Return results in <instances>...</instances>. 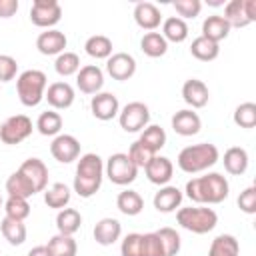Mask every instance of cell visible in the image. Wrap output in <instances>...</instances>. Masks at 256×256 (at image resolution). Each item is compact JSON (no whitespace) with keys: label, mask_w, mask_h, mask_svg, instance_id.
Returning a JSON list of instances; mask_svg holds the SVG:
<instances>
[{"label":"cell","mask_w":256,"mask_h":256,"mask_svg":"<svg viewBox=\"0 0 256 256\" xmlns=\"http://www.w3.org/2000/svg\"><path fill=\"white\" fill-rule=\"evenodd\" d=\"M230 184L220 172H208L186 182V196L196 204H220L228 198Z\"/></svg>","instance_id":"obj_1"},{"label":"cell","mask_w":256,"mask_h":256,"mask_svg":"<svg viewBox=\"0 0 256 256\" xmlns=\"http://www.w3.org/2000/svg\"><path fill=\"white\" fill-rule=\"evenodd\" d=\"M102 178H104V162L98 154L88 152L82 154L76 166V176H74V192L82 198H90L94 196L100 186H102Z\"/></svg>","instance_id":"obj_2"},{"label":"cell","mask_w":256,"mask_h":256,"mask_svg":"<svg viewBox=\"0 0 256 256\" xmlns=\"http://www.w3.org/2000/svg\"><path fill=\"white\" fill-rule=\"evenodd\" d=\"M220 158V152L214 144L210 142H200V144H192L180 150L176 162L178 168L186 174H198L204 172L208 168H212Z\"/></svg>","instance_id":"obj_3"},{"label":"cell","mask_w":256,"mask_h":256,"mask_svg":"<svg viewBox=\"0 0 256 256\" xmlns=\"http://www.w3.org/2000/svg\"><path fill=\"white\" fill-rule=\"evenodd\" d=\"M46 74L42 70H24L18 78H16V92H18V98L24 106L32 108V106H38L44 98V92H46Z\"/></svg>","instance_id":"obj_4"},{"label":"cell","mask_w":256,"mask_h":256,"mask_svg":"<svg viewBox=\"0 0 256 256\" xmlns=\"http://www.w3.org/2000/svg\"><path fill=\"white\" fill-rule=\"evenodd\" d=\"M178 224L194 234H208L218 224V214L212 208L206 206H190V208H178L176 212Z\"/></svg>","instance_id":"obj_5"},{"label":"cell","mask_w":256,"mask_h":256,"mask_svg":"<svg viewBox=\"0 0 256 256\" xmlns=\"http://www.w3.org/2000/svg\"><path fill=\"white\" fill-rule=\"evenodd\" d=\"M104 172L106 176L110 178L112 184H118V186H126V184H132L138 176V168L134 166V162L128 158V154L124 152H116L112 154L108 160H106V166H104Z\"/></svg>","instance_id":"obj_6"},{"label":"cell","mask_w":256,"mask_h":256,"mask_svg":"<svg viewBox=\"0 0 256 256\" xmlns=\"http://www.w3.org/2000/svg\"><path fill=\"white\" fill-rule=\"evenodd\" d=\"M118 122L124 132H142L150 122V110L144 102H128L118 112Z\"/></svg>","instance_id":"obj_7"},{"label":"cell","mask_w":256,"mask_h":256,"mask_svg":"<svg viewBox=\"0 0 256 256\" xmlns=\"http://www.w3.org/2000/svg\"><path fill=\"white\" fill-rule=\"evenodd\" d=\"M32 134V120L26 114H14L0 124V140L4 144H20Z\"/></svg>","instance_id":"obj_8"},{"label":"cell","mask_w":256,"mask_h":256,"mask_svg":"<svg viewBox=\"0 0 256 256\" xmlns=\"http://www.w3.org/2000/svg\"><path fill=\"white\" fill-rule=\"evenodd\" d=\"M62 18V6L56 0H34L30 8V20L34 26L50 30Z\"/></svg>","instance_id":"obj_9"},{"label":"cell","mask_w":256,"mask_h":256,"mask_svg":"<svg viewBox=\"0 0 256 256\" xmlns=\"http://www.w3.org/2000/svg\"><path fill=\"white\" fill-rule=\"evenodd\" d=\"M50 154L62 164H70L80 156V142L72 134H58L50 144Z\"/></svg>","instance_id":"obj_10"},{"label":"cell","mask_w":256,"mask_h":256,"mask_svg":"<svg viewBox=\"0 0 256 256\" xmlns=\"http://www.w3.org/2000/svg\"><path fill=\"white\" fill-rule=\"evenodd\" d=\"M106 72L114 80H120V82L130 80L136 72V60L128 52H116L106 60Z\"/></svg>","instance_id":"obj_11"},{"label":"cell","mask_w":256,"mask_h":256,"mask_svg":"<svg viewBox=\"0 0 256 256\" xmlns=\"http://www.w3.org/2000/svg\"><path fill=\"white\" fill-rule=\"evenodd\" d=\"M90 110H92V116L94 118L106 122V120H112V118L118 116L120 102H118V98L112 92H98L90 100Z\"/></svg>","instance_id":"obj_12"},{"label":"cell","mask_w":256,"mask_h":256,"mask_svg":"<svg viewBox=\"0 0 256 256\" xmlns=\"http://www.w3.org/2000/svg\"><path fill=\"white\" fill-rule=\"evenodd\" d=\"M18 172L26 176V180L32 184V188L36 192L46 190V186H48V166L40 158H28V160H24L22 166L18 168Z\"/></svg>","instance_id":"obj_13"},{"label":"cell","mask_w":256,"mask_h":256,"mask_svg":"<svg viewBox=\"0 0 256 256\" xmlns=\"http://www.w3.org/2000/svg\"><path fill=\"white\" fill-rule=\"evenodd\" d=\"M144 172H146V178L152 182V184H158V186H166L174 174V166L170 162V158L166 156H158L154 154L152 160L144 166Z\"/></svg>","instance_id":"obj_14"},{"label":"cell","mask_w":256,"mask_h":256,"mask_svg":"<svg viewBox=\"0 0 256 256\" xmlns=\"http://www.w3.org/2000/svg\"><path fill=\"white\" fill-rule=\"evenodd\" d=\"M68 40L64 36V32L56 30V28H50L46 32H40L38 38H36V48L40 54L44 56H58L64 52Z\"/></svg>","instance_id":"obj_15"},{"label":"cell","mask_w":256,"mask_h":256,"mask_svg":"<svg viewBox=\"0 0 256 256\" xmlns=\"http://www.w3.org/2000/svg\"><path fill=\"white\" fill-rule=\"evenodd\" d=\"M76 86L84 94H98L104 86V74L96 64H86L78 70Z\"/></svg>","instance_id":"obj_16"},{"label":"cell","mask_w":256,"mask_h":256,"mask_svg":"<svg viewBox=\"0 0 256 256\" xmlns=\"http://www.w3.org/2000/svg\"><path fill=\"white\" fill-rule=\"evenodd\" d=\"M48 104L56 110H66L74 104V88L68 82H52L44 92Z\"/></svg>","instance_id":"obj_17"},{"label":"cell","mask_w":256,"mask_h":256,"mask_svg":"<svg viewBox=\"0 0 256 256\" xmlns=\"http://www.w3.org/2000/svg\"><path fill=\"white\" fill-rule=\"evenodd\" d=\"M172 130L180 136H194L200 132L202 128V120L200 116L190 110V108H184V110H178L174 116H172Z\"/></svg>","instance_id":"obj_18"},{"label":"cell","mask_w":256,"mask_h":256,"mask_svg":"<svg viewBox=\"0 0 256 256\" xmlns=\"http://www.w3.org/2000/svg\"><path fill=\"white\" fill-rule=\"evenodd\" d=\"M182 98L188 106L192 108H204L208 104V98H210V92H208V86L198 80V78H190L182 84Z\"/></svg>","instance_id":"obj_19"},{"label":"cell","mask_w":256,"mask_h":256,"mask_svg":"<svg viewBox=\"0 0 256 256\" xmlns=\"http://www.w3.org/2000/svg\"><path fill=\"white\" fill-rule=\"evenodd\" d=\"M182 198H184V194H182L180 188L166 184V186H160V190L154 194V200L152 202H154V208L158 212L168 214V212H174L176 208H180Z\"/></svg>","instance_id":"obj_20"},{"label":"cell","mask_w":256,"mask_h":256,"mask_svg":"<svg viewBox=\"0 0 256 256\" xmlns=\"http://www.w3.org/2000/svg\"><path fill=\"white\" fill-rule=\"evenodd\" d=\"M134 20L142 30H156L162 22L160 8L152 2H138L134 6Z\"/></svg>","instance_id":"obj_21"},{"label":"cell","mask_w":256,"mask_h":256,"mask_svg":"<svg viewBox=\"0 0 256 256\" xmlns=\"http://www.w3.org/2000/svg\"><path fill=\"white\" fill-rule=\"evenodd\" d=\"M94 240L100 244V246H110L114 244L120 234H122V224L116 220V218H102L96 222L94 226Z\"/></svg>","instance_id":"obj_22"},{"label":"cell","mask_w":256,"mask_h":256,"mask_svg":"<svg viewBox=\"0 0 256 256\" xmlns=\"http://www.w3.org/2000/svg\"><path fill=\"white\" fill-rule=\"evenodd\" d=\"M224 168H226V172L228 174H232V176H240V174H244L246 170H248V152L244 150V148H240V146H232V148H228L226 152H224Z\"/></svg>","instance_id":"obj_23"},{"label":"cell","mask_w":256,"mask_h":256,"mask_svg":"<svg viewBox=\"0 0 256 256\" xmlns=\"http://www.w3.org/2000/svg\"><path fill=\"white\" fill-rule=\"evenodd\" d=\"M228 34H230V26L220 14H212L202 22V36L216 42V44L220 40H224Z\"/></svg>","instance_id":"obj_24"},{"label":"cell","mask_w":256,"mask_h":256,"mask_svg":"<svg viewBox=\"0 0 256 256\" xmlns=\"http://www.w3.org/2000/svg\"><path fill=\"white\" fill-rule=\"evenodd\" d=\"M0 232H2L4 240L12 246H20L26 240V226L22 220H14V218L4 216L0 222Z\"/></svg>","instance_id":"obj_25"},{"label":"cell","mask_w":256,"mask_h":256,"mask_svg":"<svg viewBox=\"0 0 256 256\" xmlns=\"http://www.w3.org/2000/svg\"><path fill=\"white\" fill-rule=\"evenodd\" d=\"M238 254H240V244L232 234H218L208 248V256H238Z\"/></svg>","instance_id":"obj_26"},{"label":"cell","mask_w":256,"mask_h":256,"mask_svg":"<svg viewBox=\"0 0 256 256\" xmlns=\"http://www.w3.org/2000/svg\"><path fill=\"white\" fill-rule=\"evenodd\" d=\"M116 206L124 216H136L144 208V200L136 190H122L116 198Z\"/></svg>","instance_id":"obj_27"},{"label":"cell","mask_w":256,"mask_h":256,"mask_svg":"<svg viewBox=\"0 0 256 256\" xmlns=\"http://www.w3.org/2000/svg\"><path fill=\"white\" fill-rule=\"evenodd\" d=\"M80 224H82V216L78 210L74 208H62L56 216V228H58V234H66V236H72L80 230Z\"/></svg>","instance_id":"obj_28"},{"label":"cell","mask_w":256,"mask_h":256,"mask_svg":"<svg viewBox=\"0 0 256 256\" xmlns=\"http://www.w3.org/2000/svg\"><path fill=\"white\" fill-rule=\"evenodd\" d=\"M84 50L88 56H92L96 60H102V58L108 60L112 56V40L104 34H94L84 42Z\"/></svg>","instance_id":"obj_29"},{"label":"cell","mask_w":256,"mask_h":256,"mask_svg":"<svg viewBox=\"0 0 256 256\" xmlns=\"http://www.w3.org/2000/svg\"><path fill=\"white\" fill-rule=\"evenodd\" d=\"M162 36L168 42H184L188 38V24L178 16H170L162 22Z\"/></svg>","instance_id":"obj_30"},{"label":"cell","mask_w":256,"mask_h":256,"mask_svg":"<svg viewBox=\"0 0 256 256\" xmlns=\"http://www.w3.org/2000/svg\"><path fill=\"white\" fill-rule=\"evenodd\" d=\"M140 50L150 58H160L168 50V42L160 32H146L140 40Z\"/></svg>","instance_id":"obj_31"},{"label":"cell","mask_w":256,"mask_h":256,"mask_svg":"<svg viewBox=\"0 0 256 256\" xmlns=\"http://www.w3.org/2000/svg\"><path fill=\"white\" fill-rule=\"evenodd\" d=\"M190 52H192L194 58H198V60H202V62H210V60H216V58H218L220 46H218L216 42L204 38V36H198V38L192 40Z\"/></svg>","instance_id":"obj_32"},{"label":"cell","mask_w":256,"mask_h":256,"mask_svg":"<svg viewBox=\"0 0 256 256\" xmlns=\"http://www.w3.org/2000/svg\"><path fill=\"white\" fill-rule=\"evenodd\" d=\"M6 192H8V196H16V198H24V200H28L30 196L36 194V190L32 188V184L18 170L8 176V180H6Z\"/></svg>","instance_id":"obj_33"},{"label":"cell","mask_w":256,"mask_h":256,"mask_svg":"<svg viewBox=\"0 0 256 256\" xmlns=\"http://www.w3.org/2000/svg\"><path fill=\"white\" fill-rule=\"evenodd\" d=\"M230 28H244L248 24H252L244 12V0H230L224 6V16H222Z\"/></svg>","instance_id":"obj_34"},{"label":"cell","mask_w":256,"mask_h":256,"mask_svg":"<svg viewBox=\"0 0 256 256\" xmlns=\"http://www.w3.org/2000/svg\"><path fill=\"white\" fill-rule=\"evenodd\" d=\"M138 140H140L150 152L158 154V152L164 148V144H166V132H164V128H160L158 124H150V126H146V128L142 130V134H140Z\"/></svg>","instance_id":"obj_35"},{"label":"cell","mask_w":256,"mask_h":256,"mask_svg":"<svg viewBox=\"0 0 256 256\" xmlns=\"http://www.w3.org/2000/svg\"><path fill=\"white\" fill-rule=\"evenodd\" d=\"M50 256H76L78 252V246H76V240L72 236H66V234H56L48 240L46 244Z\"/></svg>","instance_id":"obj_36"},{"label":"cell","mask_w":256,"mask_h":256,"mask_svg":"<svg viewBox=\"0 0 256 256\" xmlns=\"http://www.w3.org/2000/svg\"><path fill=\"white\" fill-rule=\"evenodd\" d=\"M70 196H72V194H70V188H68L66 184H62V182H56V184H52V186L44 192V202H46L48 208H58V210H62V208L68 206Z\"/></svg>","instance_id":"obj_37"},{"label":"cell","mask_w":256,"mask_h":256,"mask_svg":"<svg viewBox=\"0 0 256 256\" xmlns=\"http://www.w3.org/2000/svg\"><path fill=\"white\" fill-rule=\"evenodd\" d=\"M36 128L42 136H58L60 130H62V116L54 110H46L38 116Z\"/></svg>","instance_id":"obj_38"},{"label":"cell","mask_w":256,"mask_h":256,"mask_svg":"<svg viewBox=\"0 0 256 256\" xmlns=\"http://www.w3.org/2000/svg\"><path fill=\"white\" fill-rule=\"evenodd\" d=\"M54 68L60 76H72V74H78L80 70V58L76 52H62L56 56L54 60Z\"/></svg>","instance_id":"obj_39"},{"label":"cell","mask_w":256,"mask_h":256,"mask_svg":"<svg viewBox=\"0 0 256 256\" xmlns=\"http://www.w3.org/2000/svg\"><path fill=\"white\" fill-rule=\"evenodd\" d=\"M234 124L240 128H254L256 126V104L254 102H242L234 110Z\"/></svg>","instance_id":"obj_40"},{"label":"cell","mask_w":256,"mask_h":256,"mask_svg":"<svg viewBox=\"0 0 256 256\" xmlns=\"http://www.w3.org/2000/svg\"><path fill=\"white\" fill-rule=\"evenodd\" d=\"M4 210H6V216L8 218L22 220V222L30 216V204H28V200L16 198V196H8V200L4 202Z\"/></svg>","instance_id":"obj_41"},{"label":"cell","mask_w":256,"mask_h":256,"mask_svg":"<svg viewBox=\"0 0 256 256\" xmlns=\"http://www.w3.org/2000/svg\"><path fill=\"white\" fill-rule=\"evenodd\" d=\"M156 234L162 240V246H164V254L166 256H176L180 252V234L174 228L164 226V228L156 230Z\"/></svg>","instance_id":"obj_42"},{"label":"cell","mask_w":256,"mask_h":256,"mask_svg":"<svg viewBox=\"0 0 256 256\" xmlns=\"http://www.w3.org/2000/svg\"><path fill=\"white\" fill-rule=\"evenodd\" d=\"M152 156H154V152H150L140 140H136V142H132L130 144V148H128V158L134 162V166L136 168H144L150 160H152Z\"/></svg>","instance_id":"obj_43"},{"label":"cell","mask_w":256,"mask_h":256,"mask_svg":"<svg viewBox=\"0 0 256 256\" xmlns=\"http://www.w3.org/2000/svg\"><path fill=\"white\" fill-rule=\"evenodd\" d=\"M142 256H166L162 240L156 232L142 234Z\"/></svg>","instance_id":"obj_44"},{"label":"cell","mask_w":256,"mask_h":256,"mask_svg":"<svg viewBox=\"0 0 256 256\" xmlns=\"http://www.w3.org/2000/svg\"><path fill=\"white\" fill-rule=\"evenodd\" d=\"M172 6L178 12V18H182V20L196 18L200 14V10H202V2L200 0H174Z\"/></svg>","instance_id":"obj_45"},{"label":"cell","mask_w":256,"mask_h":256,"mask_svg":"<svg viewBox=\"0 0 256 256\" xmlns=\"http://www.w3.org/2000/svg\"><path fill=\"white\" fill-rule=\"evenodd\" d=\"M120 254L122 256H142V234H138V232L128 234L120 244Z\"/></svg>","instance_id":"obj_46"},{"label":"cell","mask_w":256,"mask_h":256,"mask_svg":"<svg viewBox=\"0 0 256 256\" xmlns=\"http://www.w3.org/2000/svg\"><path fill=\"white\" fill-rule=\"evenodd\" d=\"M18 62L10 54H0V82H10L16 78Z\"/></svg>","instance_id":"obj_47"},{"label":"cell","mask_w":256,"mask_h":256,"mask_svg":"<svg viewBox=\"0 0 256 256\" xmlns=\"http://www.w3.org/2000/svg\"><path fill=\"white\" fill-rule=\"evenodd\" d=\"M238 208L244 214H254L256 212V186H248L240 192L238 196Z\"/></svg>","instance_id":"obj_48"},{"label":"cell","mask_w":256,"mask_h":256,"mask_svg":"<svg viewBox=\"0 0 256 256\" xmlns=\"http://www.w3.org/2000/svg\"><path fill=\"white\" fill-rule=\"evenodd\" d=\"M18 0H0V18H10L18 12Z\"/></svg>","instance_id":"obj_49"},{"label":"cell","mask_w":256,"mask_h":256,"mask_svg":"<svg viewBox=\"0 0 256 256\" xmlns=\"http://www.w3.org/2000/svg\"><path fill=\"white\" fill-rule=\"evenodd\" d=\"M244 12L250 22L256 20V0H244Z\"/></svg>","instance_id":"obj_50"},{"label":"cell","mask_w":256,"mask_h":256,"mask_svg":"<svg viewBox=\"0 0 256 256\" xmlns=\"http://www.w3.org/2000/svg\"><path fill=\"white\" fill-rule=\"evenodd\" d=\"M26 256H50V252L46 246H34Z\"/></svg>","instance_id":"obj_51"},{"label":"cell","mask_w":256,"mask_h":256,"mask_svg":"<svg viewBox=\"0 0 256 256\" xmlns=\"http://www.w3.org/2000/svg\"><path fill=\"white\" fill-rule=\"evenodd\" d=\"M208 4H210V6H220V4H224V2H222V0H208Z\"/></svg>","instance_id":"obj_52"},{"label":"cell","mask_w":256,"mask_h":256,"mask_svg":"<svg viewBox=\"0 0 256 256\" xmlns=\"http://www.w3.org/2000/svg\"><path fill=\"white\" fill-rule=\"evenodd\" d=\"M2 206H4V202H2V196H0V208H2Z\"/></svg>","instance_id":"obj_53"}]
</instances>
